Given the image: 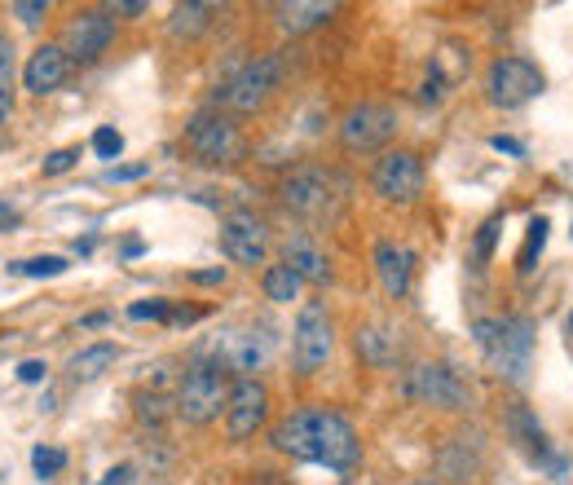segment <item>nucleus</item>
Listing matches in <instances>:
<instances>
[{"label":"nucleus","mask_w":573,"mask_h":485,"mask_svg":"<svg viewBox=\"0 0 573 485\" xmlns=\"http://www.w3.org/2000/svg\"><path fill=\"white\" fill-rule=\"evenodd\" d=\"M260 287H265V301H274V305H291V301L300 296V287H305V283H300V279L278 261V265H269V270H265Z\"/></svg>","instance_id":"obj_24"},{"label":"nucleus","mask_w":573,"mask_h":485,"mask_svg":"<svg viewBox=\"0 0 573 485\" xmlns=\"http://www.w3.org/2000/svg\"><path fill=\"white\" fill-rule=\"evenodd\" d=\"M437 473L446 482H472L481 473V442L477 437H450L441 451H437ZM437 477V482H441Z\"/></svg>","instance_id":"obj_19"},{"label":"nucleus","mask_w":573,"mask_h":485,"mask_svg":"<svg viewBox=\"0 0 573 485\" xmlns=\"http://www.w3.org/2000/svg\"><path fill=\"white\" fill-rule=\"evenodd\" d=\"M283 265H287L300 283H327V279H331V261H327L323 243H318L314 234H305V230H291V234L283 239Z\"/></svg>","instance_id":"obj_17"},{"label":"nucleus","mask_w":573,"mask_h":485,"mask_svg":"<svg viewBox=\"0 0 573 485\" xmlns=\"http://www.w3.org/2000/svg\"><path fill=\"white\" fill-rule=\"evenodd\" d=\"M336 353V323L327 314L323 301H305L300 314H296V326H291V357H296V371L300 375H314L331 362Z\"/></svg>","instance_id":"obj_6"},{"label":"nucleus","mask_w":573,"mask_h":485,"mask_svg":"<svg viewBox=\"0 0 573 485\" xmlns=\"http://www.w3.org/2000/svg\"><path fill=\"white\" fill-rule=\"evenodd\" d=\"M44 371H49V366H44L40 357H27V362H18V380H22V384H40V380H44Z\"/></svg>","instance_id":"obj_35"},{"label":"nucleus","mask_w":573,"mask_h":485,"mask_svg":"<svg viewBox=\"0 0 573 485\" xmlns=\"http://www.w3.org/2000/svg\"><path fill=\"white\" fill-rule=\"evenodd\" d=\"M186 151L198 163L221 168V163H234L243 155V133L225 111H198L186 124Z\"/></svg>","instance_id":"obj_8"},{"label":"nucleus","mask_w":573,"mask_h":485,"mask_svg":"<svg viewBox=\"0 0 573 485\" xmlns=\"http://www.w3.org/2000/svg\"><path fill=\"white\" fill-rule=\"evenodd\" d=\"M490 146H494V151H503V155H512V160H525V146H521L516 138H494Z\"/></svg>","instance_id":"obj_38"},{"label":"nucleus","mask_w":573,"mask_h":485,"mask_svg":"<svg viewBox=\"0 0 573 485\" xmlns=\"http://www.w3.org/2000/svg\"><path fill=\"white\" fill-rule=\"evenodd\" d=\"M269 446L278 455H291L300 464H323L331 473H349L362 459V442H358L354 424L331 406L291 411L287 420H278L269 428Z\"/></svg>","instance_id":"obj_1"},{"label":"nucleus","mask_w":573,"mask_h":485,"mask_svg":"<svg viewBox=\"0 0 573 485\" xmlns=\"http://www.w3.org/2000/svg\"><path fill=\"white\" fill-rule=\"evenodd\" d=\"M358 353H362L371 366H392L397 353H401V344H397V335H392L388 326H362V331H358Z\"/></svg>","instance_id":"obj_23"},{"label":"nucleus","mask_w":573,"mask_h":485,"mask_svg":"<svg viewBox=\"0 0 573 485\" xmlns=\"http://www.w3.org/2000/svg\"><path fill=\"white\" fill-rule=\"evenodd\" d=\"M115 362H120V348H115V344H89V348H80V353L66 362V371H71L75 384H93V380H102Z\"/></svg>","instance_id":"obj_22"},{"label":"nucleus","mask_w":573,"mask_h":485,"mask_svg":"<svg viewBox=\"0 0 573 485\" xmlns=\"http://www.w3.org/2000/svg\"><path fill=\"white\" fill-rule=\"evenodd\" d=\"M151 172V163H133V168H111L106 172V181H137V176H146Z\"/></svg>","instance_id":"obj_36"},{"label":"nucleus","mask_w":573,"mask_h":485,"mask_svg":"<svg viewBox=\"0 0 573 485\" xmlns=\"http://www.w3.org/2000/svg\"><path fill=\"white\" fill-rule=\"evenodd\" d=\"M543 71L530 58H494L485 71V98L503 111H516L525 102H534L543 93Z\"/></svg>","instance_id":"obj_9"},{"label":"nucleus","mask_w":573,"mask_h":485,"mask_svg":"<svg viewBox=\"0 0 573 485\" xmlns=\"http://www.w3.org/2000/svg\"><path fill=\"white\" fill-rule=\"evenodd\" d=\"M269 348H274V335H256V326H252V331H229L225 344L216 348V353H221L216 362H225V366H234V371H256V366L269 357Z\"/></svg>","instance_id":"obj_20"},{"label":"nucleus","mask_w":573,"mask_h":485,"mask_svg":"<svg viewBox=\"0 0 573 485\" xmlns=\"http://www.w3.org/2000/svg\"><path fill=\"white\" fill-rule=\"evenodd\" d=\"M66 270H71L66 256H31V261H13L9 265V274H18V279H58Z\"/></svg>","instance_id":"obj_26"},{"label":"nucleus","mask_w":573,"mask_h":485,"mask_svg":"<svg viewBox=\"0 0 573 485\" xmlns=\"http://www.w3.org/2000/svg\"><path fill=\"white\" fill-rule=\"evenodd\" d=\"M93 151H98L102 160H120V151H124V138H120L115 129H98V133H93Z\"/></svg>","instance_id":"obj_32"},{"label":"nucleus","mask_w":573,"mask_h":485,"mask_svg":"<svg viewBox=\"0 0 573 485\" xmlns=\"http://www.w3.org/2000/svg\"><path fill=\"white\" fill-rule=\"evenodd\" d=\"M115 13L137 18V13H146V4H142V0H120V4H111V18H115Z\"/></svg>","instance_id":"obj_41"},{"label":"nucleus","mask_w":573,"mask_h":485,"mask_svg":"<svg viewBox=\"0 0 573 485\" xmlns=\"http://www.w3.org/2000/svg\"><path fill=\"white\" fill-rule=\"evenodd\" d=\"M472 340L485 353L494 375H503L512 384L530 380V366H534V323L530 319H521V314H512V319H477Z\"/></svg>","instance_id":"obj_2"},{"label":"nucleus","mask_w":573,"mask_h":485,"mask_svg":"<svg viewBox=\"0 0 573 485\" xmlns=\"http://www.w3.org/2000/svg\"><path fill=\"white\" fill-rule=\"evenodd\" d=\"M229 393H234V380H229V366L225 362H194L191 371L182 375L177 384V420H186L191 428L212 424L216 415H225L229 406Z\"/></svg>","instance_id":"obj_3"},{"label":"nucleus","mask_w":573,"mask_h":485,"mask_svg":"<svg viewBox=\"0 0 573 485\" xmlns=\"http://www.w3.org/2000/svg\"><path fill=\"white\" fill-rule=\"evenodd\" d=\"M415 252L406 243H392V239H380L376 243V279H380L383 296L388 301H401L415 283Z\"/></svg>","instance_id":"obj_16"},{"label":"nucleus","mask_w":573,"mask_h":485,"mask_svg":"<svg viewBox=\"0 0 573 485\" xmlns=\"http://www.w3.org/2000/svg\"><path fill=\"white\" fill-rule=\"evenodd\" d=\"M274 13H278V27L287 36H305V31L323 27V22H331L336 4H327V0H296V4H278Z\"/></svg>","instance_id":"obj_21"},{"label":"nucleus","mask_w":573,"mask_h":485,"mask_svg":"<svg viewBox=\"0 0 573 485\" xmlns=\"http://www.w3.org/2000/svg\"><path fill=\"white\" fill-rule=\"evenodd\" d=\"M13 115V40L0 36V124Z\"/></svg>","instance_id":"obj_27"},{"label":"nucleus","mask_w":573,"mask_h":485,"mask_svg":"<svg viewBox=\"0 0 573 485\" xmlns=\"http://www.w3.org/2000/svg\"><path fill=\"white\" fill-rule=\"evenodd\" d=\"M406 485H446V482H437V477H419V482H406Z\"/></svg>","instance_id":"obj_43"},{"label":"nucleus","mask_w":573,"mask_h":485,"mask_svg":"<svg viewBox=\"0 0 573 485\" xmlns=\"http://www.w3.org/2000/svg\"><path fill=\"white\" fill-rule=\"evenodd\" d=\"M115 40V18L111 9H75L71 22L62 27V53L71 62H98Z\"/></svg>","instance_id":"obj_10"},{"label":"nucleus","mask_w":573,"mask_h":485,"mask_svg":"<svg viewBox=\"0 0 573 485\" xmlns=\"http://www.w3.org/2000/svg\"><path fill=\"white\" fill-rule=\"evenodd\" d=\"M401 393L415 406H432V411H468L472 406L468 384L441 362H415L406 371V380H401Z\"/></svg>","instance_id":"obj_5"},{"label":"nucleus","mask_w":573,"mask_h":485,"mask_svg":"<svg viewBox=\"0 0 573 485\" xmlns=\"http://www.w3.org/2000/svg\"><path fill=\"white\" fill-rule=\"evenodd\" d=\"M392 138H397V111L383 107V102H358V107L340 120V142H345V151L367 155V151L388 146Z\"/></svg>","instance_id":"obj_11"},{"label":"nucleus","mask_w":573,"mask_h":485,"mask_svg":"<svg viewBox=\"0 0 573 485\" xmlns=\"http://www.w3.org/2000/svg\"><path fill=\"white\" fill-rule=\"evenodd\" d=\"M191 279L198 287H216V283H225V265H216V270H194Z\"/></svg>","instance_id":"obj_37"},{"label":"nucleus","mask_w":573,"mask_h":485,"mask_svg":"<svg viewBox=\"0 0 573 485\" xmlns=\"http://www.w3.org/2000/svg\"><path fill=\"white\" fill-rule=\"evenodd\" d=\"M508 433H512V442H516V446H525V451L534 455V464H543V468H548L556 482L570 473V464H565V459L552 451L548 428L539 424V415H534L530 406H521V402H516V406H508Z\"/></svg>","instance_id":"obj_15"},{"label":"nucleus","mask_w":573,"mask_h":485,"mask_svg":"<svg viewBox=\"0 0 573 485\" xmlns=\"http://www.w3.org/2000/svg\"><path fill=\"white\" fill-rule=\"evenodd\" d=\"M371 190L388 203H415L423 194V160L415 151H388L371 172Z\"/></svg>","instance_id":"obj_13"},{"label":"nucleus","mask_w":573,"mask_h":485,"mask_svg":"<svg viewBox=\"0 0 573 485\" xmlns=\"http://www.w3.org/2000/svg\"><path fill=\"white\" fill-rule=\"evenodd\" d=\"M137 415H142V420H160V415H164V397H142Z\"/></svg>","instance_id":"obj_39"},{"label":"nucleus","mask_w":573,"mask_h":485,"mask_svg":"<svg viewBox=\"0 0 573 485\" xmlns=\"http://www.w3.org/2000/svg\"><path fill=\"white\" fill-rule=\"evenodd\" d=\"M499 225H503L499 216L481 225V234H477V265H485V261H490V252H494V239H499Z\"/></svg>","instance_id":"obj_33"},{"label":"nucleus","mask_w":573,"mask_h":485,"mask_svg":"<svg viewBox=\"0 0 573 485\" xmlns=\"http://www.w3.org/2000/svg\"><path fill=\"white\" fill-rule=\"evenodd\" d=\"M221 252L234 261V265H265L269 256V225L256 216V212H234L221 221Z\"/></svg>","instance_id":"obj_12"},{"label":"nucleus","mask_w":573,"mask_h":485,"mask_svg":"<svg viewBox=\"0 0 573 485\" xmlns=\"http://www.w3.org/2000/svg\"><path fill=\"white\" fill-rule=\"evenodd\" d=\"M98 485H133V468H129V464H120V468H111Z\"/></svg>","instance_id":"obj_40"},{"label":"nucleus","mask_w":573,"mask_h":485,"mask_svg":"<svg viewBox=\"0 0 573 485\" xmlns=\"http://www.w3.org/2000/svg\"><path fill=\"white\" fill-rule=\"evenodd\" d=\"M9 13L18 22H27V27H40V18H49V0H13Z\"/></svg>","instance_id":"obj_30"},{"label":"nucleus","mask_w":573,"mask_h":485,"mask_svg":"<svg viewBox=\"0 0 573 485\" xmlns=\"http://www.w3.org/2000/svg\"><path fill=\"white\" fill-rule=\"evenodd\" d=\"M278 194H283V208L291 216H300V221H327V216H336V203H340L336 176L323 172V168H314V163L287 172V181H283Z\"/></svg>","instance_id":"obj_7"},{"label":"nucleus","mask_w":573,"mask_h":485,"mask_svg":"<svg viewBox=\"0 0 573 485\" xmlns=\"http://www.w3.org/2000/svg\"><path fill=\"white\" fill-rule=\"evenodd\" d=\"M129 319H137V323H146V319H151V323H168V319H173V305H168V301H137V305L129 310Z\"/></svg>","instance_id":"obj_31"},{"label":"nucleus","mask_w":573,"mask_h":485,"mask_svg":"<svg viewBox=\"0 0 573 485\" xmlns=\"http://www.w3.org/2000/svg\"><path fill=\"white\" fill-rule=\"evenodd\" d=\"M212 4H182V9H173V22H168V31H173V40H182V36H198V31H207L212 27Z\"/></svg>","instance_id":"obj_25"},{"label":"nucleus","mask_w":573,"mask_h":485,"mask_svg":"<svg viewBox=\"0 0 573 485\" xmlns=\"http://www.w3.org/2000/svg\"><path fill=\"white\" fill-rule=\"evenodd\" d=\"M265 420H269V393H265V384L252 380V375L234 380V393H229V406H225V437L229 442H247Z\"/></svg>","instance_id":"obj_14"},{"label":"nucleus","mask_w":573,"mask_h":485,"mask_svg":"<svg viewBox=\"0 0 573 485\" xmlns=\"http://www.w3.org/2000/svg\"><path fill=\"white\" fill-rule=\"evenodd\" d=\"M543 247H548V216H534V221H530V234H525V247H521V256H516V270L530 274L534 261L543 256Z\"/></svg>","instance_id":"obj_28"},{"label":"nucleus","mask_w":573,"mask_h":485,"mask_svg":"<svg viewBox=\"0 0 573 485\" xmlns=\"http://www.w3.org/2000/svg\"><path fill=\"white\" fill-rule=\"evenodd\" d=\"M283 75H287V58H283V53H260V58L243 62V67L216 89V102L247 115V111H256V107H265V102L274 98V89L283 84Z\"/></svg>","instance_id":"obj_4"},{"label":"nucleus","mask_w":573,"mask_h":485,"mask_svg":"<svg viewBox=\"0 0 573 485\" xmlns=\"http://www.w3.org/2000/svg\"><path fill=\"white\" fill-rule=\"evenodd\" d=\"M31 468H35V477H58L62 468H66V451H58V446H35V455H31Z\"/></svg>","instance_id":"obj_29"},{"label":"nucleus","mask_w":573,"mask_h":485,"mask_svg":"<svg viewBox=\"0 0 573 485\" xmlns=\"http://www.w3.org/2000/svg\"><path fill=\"white\" fill-rule=\"evenodd\" d=\"M570 335H573V319H570Z\"/></svg>","instance_id":"obj_44"},{"label":"nucleus","mask_w":573,"mask_h":485,"mask_svg":"<svg viewBox=\"0 0 573 485\" xmlns=\"http://www.w3.org/2000/svg\"><path fill=\"white\" fill-rule=\"evenodd\" d=\"M75 163H80V151H75V146L53 151V155L44 160V176H58V172H66V168H75Z\"/></svg>","instance_id":"obj_34"},{"label":"nucleus","mask_w":573,"mask_h":485,"mask_svg":"<svg viewBox=\"0 0 573 485\" xmlns=\"http://www.w3.org/2000/svg\"><path fill=\"white\" fill-rule=\"evenodd\" d=\"M66 75H71V58L62 53V44H40L27 58V67H22V89L35 93V98H44V93L62 89Z\"/></svg>","instance_id":"obj_18"},{"label":"nucleus","mask_w":573,"mask_h":485,"mask_svg":"<svg viewBox=\"0 0 573 485\" xmlns=\"http://www.w3.org/2000/svg\"><path fill=\"white\" fill-rule=\"evenodd\" d=\"M9 225H18V212L9 203H0V230H9Z\"/></svg>","instance_id":"obj_42"}]
</instances>
